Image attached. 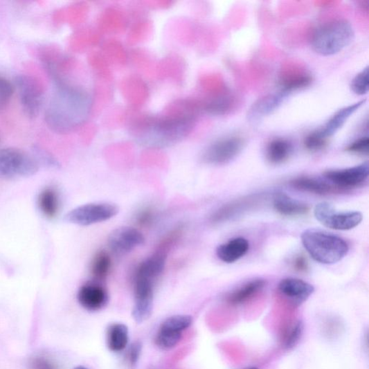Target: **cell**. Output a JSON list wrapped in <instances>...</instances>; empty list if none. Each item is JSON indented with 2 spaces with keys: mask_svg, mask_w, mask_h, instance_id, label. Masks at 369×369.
I'll use <instances>...</instances> for the list:
<instances>
[{
  "mask_svg": "<svg viewBox=\"0 0 369 369\" xmlns=\"http://www.w3.org/2000/svg\"><path fill=\"white\" fill-rule=\"evenodd\" d=\"M46 111V125L57 133H67L79 127L91 110V97L84 91L56 81Z\"/></svg>",
  "mask_w": 369,
  "mask_h": 369,
  "instance_id": "obj_1",
  "label": "cell"
},
{
  "mask_svg": "<svg viewBox=\"0 0 369 369\" xmlns=\"http://www.w3.org/2000/svg\"><path fill=\"white\" fill-rule=\"evenodd\" d=\"M301 238L309 255L322 264L330 265L341 261L349 251L343 239L319 230H307Z\"/></svg>",
  "mask_w": 369,
  "mask_h": 369,
  "instance_id": "obj_2",
  "label": "cell"
},
{
  "mask_svg": "<svg viewBox=\"0 0 369 369\" xmlns=\"http://www.w3.org/2000/svg\"><path fill=\"white\" fill-rule=\"evenodd\" d=\"M354 37V29L350 23L346 20L332 21L316 30L311 40L312 48L321 56H332L352 43Z\"/></svg>",
  "mask_w": 369,
  "mask_h": 369,
  "instance_id": "obj_3",
  "label": "cell"
},
{
  "mask_svg": "<svg viewBox=\"0 0 369 369\" xmlns=\"http://www.w3.org/2000/svg\"><path fill=\"white\" fill-rule=\"evenodd\" d=\"M189 118H168L154 122L142 140L147 145L156 147L166 146L183 138L190 129Z\"/></svg>",
  "mask_w": 369,
  "mask_h": 369,
  "instance_id": "obj_4",
  "label": "cell"
},
{
  "mask_svg": "<svg viewBox=\"0 0 369 369\" xmlns=\"http://www.w3.org/2000/svg\"><path fill=\"white\" fill-rule=\"evenodd\" d=\"M39 165L33 156L16 148L0 150V178L14 179L31 177Z\"/></svg>",
  "mask_w": 369,
  "mask_h": 369,
  "instance_id": "obj_5",
  "label": "cell"
},
{
  "mask_svg": "<svg viewBox=\"0 0 369 369\" xmlns=\"http://www.w3.org/2000/svg\"><path fill=\"white\" fill-rule=\"evenodd\" d=\"M119 209L110 203H91L80 206L65 216V222L79 225L91 226L109 221L118 215Z\"/></svg>",
  "mask_w": 369,
  "mask_h": 369,
  "instance_id": "obj_6",
  "label": "cell"
},
{
  "mask_svg": "<svg viewBox=\"0 0 369 369\" xmlns=\"http://www.w3.org/2000/svg\"><path fill=\"white\" fill-rule=\"evenodd\" d=\"M15 82L24 113L30 119L36 118L39 115L44 102L42 86L38 80L26 75L17 76Z\"/></svg>",
  "mask_w": 369,
  "mask_h": 369,
  "instance_id": "obj_7",
  "label": "cell"
},
{
  "mask_svg": "<svg viewBox=\"0 0 369 369\" xmlns=\"http://www.w3.org/2000/svg\"><path fill=\"white\" fill-rule=\"evenodd\" d=\"M314 215L325 226L339 231L352 230L363 220L361 213H337L333 206L327 202H322L316 206Z\"/></svg>",
  "mask_w": 369,
  "mask_h": 369,
  "instance_id": "obj_8",
  "label": "cell"
},
{
  "mask_svg": "<svg viewBox=\"0 0 369 369\" xmlns=\"http://www.w3.org/2000/svg\"><path fill=\"white\" fill-rule=\"evenodd\" d=\"M244 145V139L238 136L220 138L204 150L202 161L214 165L230 163L241 152Z\"/></svg>",
  "mask_w": 369,
  "mask_h": 369,
  "instance_id": "obj_9",
  "label": "cell"
},
{
  "mask_svg": "<svg viewBox=\"0 0 369 369\" xmlns=\"http://www.w3.org/2000/svg\"><path fill=\"white\" fill-rule=\"evenodd\" d=\"M154 284V280L134 276L132 318L137 323H143L151 317L153 310Z\"/></svg>",
  "mask_w": 369,
  "mask_h": 369,
  "instance_id": "obj_10",
  "label": "cell"
},
{
  "mask_svg": "<svg viewBox=\"0 0 369 369\" xmlns=\"http://www.w3.org/2000/svg\"><path fill=\"white\" fill-rule=\"evenodd\" d=\"M145 242L143 234L136 228L128 226L116 228L108 237L110 250L117 255L129 253Z\"/></svg>",
  "mask_w": 369,
  "mask_h": 369,
  "instance_id": "obj_11",
  "label": "cell"
},
{
  "mask_svg": "<svg viewBox=\"0 0 369 369\" xmlns=\"http://www.w3.org/2000/svg\"><path fill=\"white\" fill-rule=\"evenodd\" d=\"M324 177L332 184L341 189L357 187L368 178L369 165H361L342 170H331L324 172Z\"/></svg>",
  "mask_w": 369,
  "mask_h": 369,
  "instance_id": "obj_12",
  "label": "cell"
},
{
  "mask_svg": "<svg viewBox=\"0 0 369 369\" xmlns=\"http://www.w3.org/2000/svg\"><path fill=\"white\" fill-rule=\"evenodd\" d=\"M109 300L107 289L98 281H91L82 285L78 293V300L85 309L96 312L107 305Z\"/></svg>",
  "mask_w": 369,
  "mask_h": 369,
  "instance_id": "obj_13",
  "label": "cell"
},
{
  "mask_svg": "<svg viewBox=\"0 0 369 369\" xmlns=\"http://www.w3.org/2000/svg\"><path fill=\"white\" fill-rule=\"evenodd\" d=\"M278 289L281 294L295 305H300L306 302L314 291L312 285L294 278L281 280Z\"/></svg>",
  "mask_w": 369,
  "mask_h": 369,
  "instance_id": "obj_14",
  "label": "cell"
},
{
  "mask_svg": "<svg viewBox=\"0 0 369 369\" xmlns=\"http://www.w3.org/2000/svg\"><path fill=\"white\" fill-rule=\"evenodd\" d=\"M259 200L258 196H251L233 201L226 204L219 208L210 217V221L213 223H221L235 217L244 210L249 209L256 204Z\"/></svg>",
  "mask_w": 369,
  "mask_h": 369,
  "instance_id": "obj_15",
  "label": "cell"
},
{
  "mask_svg": "<svg viewBox=\"0 0 369 369\" xmlns=\"http://www.w3.org/2000/svg\"><path fill=\"white\" fill-rule=\"evenodd\" d=\"M167 252L158 251L140 263L134 276L144 277L155 280L165 270Z\"/></svg>",
  "mask_w": 369,
  "mask_h": 369,
  "instance_id": "obj_16",
  "label": "cell"
},
{
  "mask_svg": "<svg viewBox=\"0 0 369 369\" xmlns=\"http://www.w3.org/2000/svg\"><path fill=\"white\" fill-rule=\"evenodd\" d=\"M249 242L243 237H236L219 246L217 255L219 260L226 263H233L249 252Z\"/></svg>",
  "mask_w": 369,
  "mask_h": 369,
  "instance_id": "obj_17",
  "label": "cell"
},
{
  "mask_svg": "<svg viewBox=\"0 0 369 369\" xmlns=\"http://www.w3.org/2000/svg\"><path fill=\"white\" fill-rule=\"evenodd\" d=\"M273 203L276 212L286 217L305 215L309 209L306 204L291 198L285 192L275 193Z\"/></svg>",
  "mask_w": 369,
  "mask_h": 369,
  "instance_id": "obj_18",
  "label": "cell"
},
{
  "mask_svg": "<svg viewBox=\"0 0 369 369\" xmlns=\"http://www.w3.org/2000/svg\"><path fill=\"white\" fill-rule=\"evenodd\" d=\"M288 95L283 91L269 95L258 100L249 113L250 120H258L270 115L280 107Z\"/></svg>",
  "mask_w": 369,
  "mask_h": 369,
  "instance_id": "obj_19",
  "label": "cell"
},
{
  "mask_svg": "<svg viewBox=\"0 0 369 369\" xmlns=\"http://www.w3.org/2000/svg\"><path fill=\"white\" fill-rule=\"evenodd\" d=\"M366 102V99L350 105L337 111L327 121L325 126L320 129L327 138L335 134L345 125L348 119L357 112Z\"/></svg>",
  "mask_w": 369,
  "mask_h": 369,
  "instance_id": "obj_20",
  "label": "cell"
},
{
  "mask_svg": "<svg viewBox=\"0 0 369 369\" xmlns=\"http://www.w3.org/2000/svg\"><path fill=\"white\" fill-rule=\"evenodd\" d=\"M266 285L267 282L264 280H253L231 294L227 297V302L235 306L247 303L261 291L266 287Z\"/></svg>",
  "mask_w": 369,
  "mask_h": 369,
  "instance_id": "obj_21",
  "label": "cell"
},
{
  "mask_svg": "<svg viewBox=\"0 0 369 369\" xmlns=\"http://www.w3.org/2000/svg\"><path fill=\"white\" fill-rule=\"evenodd\" d=\"M129 343V328L122 323L110 325L107 330V344L112 352H120Z\"/></svg>",
  "mask_w": 369,
  "mask_h": 369,
  "instance_id": "obj_22",
  "label": "cell"
},
{
  "mask_svg": "<svg viewBox=\"0 0 369 369\" xmlns=\"http://www.w3.org/2000/svg\"><path fill=\"white\" fill-rule=\"evenodd\" d=\"M292 152V145L285 138H275L271 141L267 147L268 161L275 165L285 163Z\"/></svg>",
  "mask_w": 369,
  "mask_h": 369,
  "instance_id": "obj_23",
  "label": "cell"
},
{
  "mask_svg": "<svg viewBox=\"0 0 369 369\" xmlns=\"http://www.w3.org/2000/svg\"><path fill=\"white\" fill-rule=\"evenodd\" d=\"M290 185L296 190L318 195H327L333 191V187L327 182L309 177L293 179Z\"/></svg>",
  "mask_w": 369,
  "mask_h": 369,
  "instance_id": "obj_24",
  "label": "cell"
},
{
  "mask_svg": "<svg viewBox=\"0 0 369 369\" xmlns=\"http://www.w3.org/2000/svg\"><path fill=\"white\" fill-rule=\"evenodd\" d=\"M38 203L42 213L48 218L55 217L60 210V198L57 191L53 188H46L39 195Z\"/></svg>",
  "mask_w": 369,
  "mask_h": 369,
  "instance_id": "obj_25",
  "label": "cell"
},
{
  "mask_svg": "<svg viewBox=\"0 0 369 369\" xmlns=\"http://www.w3.org/2000/svg\"><path fill=\"white\" fill-rule=\"evenodd\" d=\"M312 81V77L305 73H291L289 75L281 78L280 81L281 91L289 95L293 91L305 89L311 84Z\"/></svg>",
  "mask_w": 369,
  "mask_h": 369,
  "instance_id": "obj_26",
  "label": "cell"
},
{
  "mask_svg": "<svg viewBox=\"0 0 369 369\" xmlns=\"http://www.w3.org/2000/svg\"><path fill=\"white\" fill-rule=\"evenodd\" d=\"M112 267L111 258L107 252L101 251L93 257L91 272L96 280H102L110 273Z\"/></svg>",
  "mask_w": 369,
  "mask_h": 369,
  "instance_id": "obj_27",
  "label": "cell"
},
{
  "mask_svg": "<svg viewBox=\"0 0 369 369\" xmlns=\"http://www.w3.org/2000/svg\"><path fill=\"white\" fill-rule=\"evenodd\" d=\"M182 332L160 327L155 338L156 345L163 350H170L177 346L181 341Z\"/></svg>",
  "mask_w": 369,
  "mask_h": 369,
  "instance_id": "obj_28",
  "label": "cell"
},
{
  "mask_svg": "<svg viewBox=\"0 0 369 369\" xmlns=\"http://www.w3.org/2000/svg\"><path fill=\"white\" fill-rule=\"evenodd\" d=\"M192 323L191 316L186 314L174 315L166 319L161 325V327L175 332H182L188 329Z\"/></svg>",
  "mask_w": 369,
  "mask_h": 369,
  "instance_id": "obj_29",
  "label": "cell"
},
{
  "mask_svg": "<svg viewBox=\"0 0 369 369\" xmlns=\"http://www.w3.org/2000/svg\"><path fill=\"white\" fill-rule=\"evenodd\" d=\"M328 138L319 130L314 131L307 136L304 145L307 150L311 152H318L325 147Z\"/></svg>",
  "mask_w": 369,
  "mask_h": 369,
  "instance_id": "obj_30",
  "label": "cell"
},
{
  "mask_svg": "<svg viewBox=\"0 0 369 369\" xmlns=\"http://www.w3.org/2000/svg\"><path fill=\"white\" fill-rule=\"evenodd\" d=\"M350 89L358 96H364L368 93L369 89L368 66L363 69L351 81Z\"/></svg>",
  "mask_w": 369,
  "mask_h": 369,
  "instance_id": "obj_31",
  "label": "cell"
},
{
  "mask_svg": "<svg viewBox=\"0 0 369 369\" xmlns=\"http://www.w3.org/2000/svg\"><path fill=\"white\" fill-rule=\"evenodd\" d=\"M304 331L303 323L295 322L288 330L285 337L284 345L287 349L293 348L301 339Z\"/></svg>",
  "mask_w": 369,
  "mask_h": 369,
  "instance_id": "obj_32",
  "label": "cell"
},
{
  "mask_svg": "<svg viewBox=\"0 0 369 369\" xmlns=\"http://www.w3.org/2000/svg\"><path fill=\"white\" fill-rule=\"evenodd\" d=\"M15 87L6 78L0 77V111L9 105L14 94Z\"/></svg>",
  "mask_w": 369,
  "mask_h": 369,
  "instance_id": "obj_33",
  "label": "cell"
},
{
  "mask_svg": "<svg viewBox=\"0 0 369 369\" xmlns=\"http://www.w3.org/2000/svg\"><path fill=\"white\" fill-rule=\"evenodd\" d=\"M33 152L35 154L33 157L35 158V160L37 161L39 165L41 163L44 165L51 166L52 168L59 166V163L55 159V158L51 154L47 152L46 150H42L40 147H36L33 148Z\"/></svg>",
  "mask_w": 369,
  "mask_h": 369,
  "instance_id": "obj_34",
  "label": "cell"
},
{
  "mask_svg": "<svg viewBox=\"0 0 369 369\" xmlns=\"http://www.w3.org/2000/svg\"><path fill=\"white\" fill-rule=\"evenodd\" d=\"M368 150L369 138L368 136L359 138L346 148L347 152L361 155H367L368 154Z\"/></svg>",
  "mask_w": 369,
  "mask_h": 369,
  "instance_id": "obj_35",
  "label": "cell"
},
{
  "mask_svg": "<svg viewBox=\"0 0 369 369\" xmlns=\"http://www.w3.org/2000/svg\"><path fill=\"white\" fill-rule=\"evenodd\" d=\"M30 369H58L57 366L44 357H36L30 360Z\"/></svg>",
  "mask_w": 369,
  "mask_h": 369,
  "instance_id": "obj_36",
  "label": "cell"
},
{
  "mask_svg": "<svg viewBox=\"0 0 369 369\" xmlns=\"http://www.w3.org/2000/svg\"><path fill=\"white\" fill-rule=\"evenodd\" d=\"M154 217V213L152 209L149 208H144L136 216L137 223L142 226H147L152 223Z\"/></svg>",
  "mask_w": 369,
  "mask_h": 369,
  "instance_id": "obj_37",
  "label": "cell"
},
{
  "mask_svg": "<svg viewBox=\"0 0 369 369\" xmlns=\"http://www.w3.org/2000/svg\"><path fill=\"white\" fill-rule=\"evenodd\" d=\"M143 345L140 342L134 343L129 348V359L132 366H135L142 354Z\"/></svg>",
  "mask_w": 369,
  "mask_h": 369,
  "instance_id": "obj_38",
  "label": "cell"
},
{
  "mask_svg": "<svg viewBox=\"0 0 369 369\" xmlns=\"http://www.w3.org/2000/svg\"><path fill=\"white\" fill-rule=\"evenodd\" d=\"M307 266V261L303 256H298L294 261V267L298 271H305Z\"/></svg>",
  "mask_w": 369,
  "mask_h": 369,
  "instance_id": "obj_39",
  "label": "cell"
},
{
  "mask_svg": "<svg viewBox=\"0 0 369 369\" xmlns=\"http://www.w3.org/2000/svg\"><path fill=\"white\" fill-rule=\"evenodd\" d=\"M74 369H89V368H87L84 367V366H80L76 367V368H74Z\"/></svg>",
  "mask_w": 369,
  "mask_h": 369,
  "instance_id": "obj_40",
  "label": "cell"
},
{
  "mask_svg": "<svg viewBox=\"0 0 369 369\" xmlns=\"http://www.w3.org/2000/svg\"><path fill=\"white\" fill-rule=\"evenodd\" d=\"M246 369H259V368H256V367H253V368H246Z\"/></svg>",
  "mask_w": 369,
  "mask_h": 369,
  "instance_id": "obj_41",
  "label": "cell"
}]
</instances>
